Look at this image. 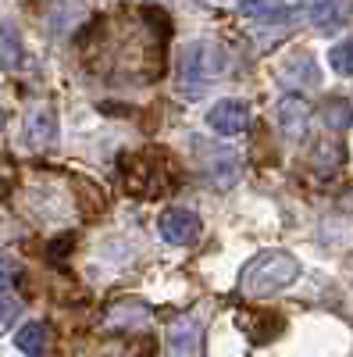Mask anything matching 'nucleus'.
<instances>
[{"label": "nucleus", "mask_w": 353, "mask_h": 357, "mask_svg": "<svg viewBox=\"0 0 353 357\" xmlns=\"http://www.w3.org/2000/svg\"><path fill=\"white\" fill-rule=\"evenodd\" d=\"M300 279V261L285 254V250H268V254H257L240 275V289L250 296H272L285 286H292Z\"/></svg>", "instance_id": "obj_1"}, {"label": "nucleus", "mask_w": 353, "mask_h": 357, "mask_svg": "<svg viewBox=\"0 0 353 357\" xmlns=\"http://www.w3.org/2000/svg\"><path fill=\"white\" fill-rule=\"evenodd\" d=\"M221 72H225V50L211 40H193L179 61V86L189 93H200L214 79H221Z\"/></svg>", "instance_id": "obj_2"}, {"label": "nucleus", "mask_w": 353, "mask_h": 357, "mask_svg": "<svg viewBox=\"0 0 353 357\" xmlns=\"http://www.w3.org/2000/svg\"><path fill=\"white\" fill-rule=\"evenodd\" d=\"M157 232H161V240L171 243V247H189L200 240V215L186 211V207H168V211H161L157 218Z\"/></svg>", "instance_id": "obj_3"}, {"label": "nucleus", "mask_w": 353, "mask_h": 357, "mask_svg": "<svg viewBox=\"0 0 353 357\" xmlns=\"http://www.w3.org/2000/svg\"><path fill=\"white\" fill-rule=\"evenodd\" d=\"M250 126V107L243 100H218L207 111V129L218 136H240Z\"/></svg>", "instance_id": "obj_4"}, {"label": "nucleus", "mask_w": 353, "mask_h": 357, "mask_svg": "<svg viewBox=\"0 0 353 357\" xmlns=\"http://www.w3.org/2000/svg\"><path fill=\"white\" fill-rule=\"evenodd\" d=\"M200 343H203V329L200 321L182 314L171 321L168 329V357H200Z\"/></svg>", "instance_id": "obj_5"}, {"label": "nucleus", "mask_w": 353, "mask_h": 357, "mask_svg": "<svg viewBox=\"0 0 353 357\" xmlns=\"http://www.w3.org/2000/svg\"><path fill=\"white\" fill-rule=\"evenodd\" d=\"M307 122H311V104L304 93H285L279 100V126L285 132V139H304L307 136Z\"/></svg>", "instance_id": "obj_6"}, {"label": "nucleus", "mask_w": 353, "mask_h": 357, "mask_svg": "<svg viewBox=\"0 0 353 357\" xmlns=\"http://www.w3.org/2000/svg\"><path fill=\"white\" fill-rule=\"evenodd\" d=\"M18 311H22V301L15 293V261L0 257V336L18 321Z\"/></svg>", "instance_id": "obj_7"}, {"label": "nucleus", "mask_w": 353, "mask_h": 357, "mask_svg": "<svg viewBox=\"0 0 353 357\" xmlns=\"http://www.w3.org/2000/svg\"><path fill=\"white\" fill-rule=\"evenodd\" d=\"M25 139H29V146H33V151H47V146L57 139V118H54L50 107H40L33 118H29Z\"/></svg>", "instance_id": "obj_8"}, {"label": "nucleus", "mask_w": 353, "mask_h": 357, "mask_svg": "<svg viewBox=\"0 0 353 357\" xmlns=\"http://www.w3.org/2000/svg\"><path fill=\"white\" fill-rule=\"evenodd\" d=\"M240 15L253 22H289L292 8L285 0H240Z\"/></svg>", "instance_id": "obj_9"}, {"label": "nucleus", "mask_w": 353, "mask_h": 357, "mask_svg": "<svg viewBox=\"0 0 353 357\" xmlns=\"http://www.w3.org/2000/svg\"><path fill=\"white\" fill-rule=\"evenodd\" d=\"M15 347L25 354V357H43L47 347H50V329L43 321H29L15 333Z\"/></svg>", "instance_id": "obj_10"}, {"label": "nucleus", "mask_w": 353, "mask_h": 357, "mask_svg": "<svg viewBox=\"0 0 353 357\" xmlns=\"http://www.w3.org/2000/svg\"><path fill=\"white\" fill-rule=\"evenodd\" d=\"M22 61V40H18V29L11 22H0V68H18Z\"/></svg>", "instance_id": "obj_11"}, {"label": "nucleus", "mask_w": 353, "mask_h": 357, "mask_svg": "<svg viewBox=\"0 0 353 357\" xmlns=\"http://www.w3.org/2000/svg\"><path fill=\"white\" fill-rule=\"evenodd\" d=\"M321 122H325L329 129H336V132L350 129V126H353V107H350V100H343V97L325 100V104H321Z\"/></svg>", "instance_id": "obj_12"}, {"label": "nucleus", "mask_w": 353, "mask_h": 357, "mask_svg": "<svg viewBox=\"0 0 353 357\" xmlns=\"http://www.w3.org/2000/svg\"><path fill=\"white\" fill-rule=\"evenodd\" d=\"M329 65H332V72H339V75H353V36L343 40V43H336V47L329 50Z\"/></svg>", "instance_id": "obj_13"}, {"label": "nucleus", "mask_w": 353, "mask_h": 357, "mask_svg": "<svg viewBox=\"0 0 353 357\" xmlns=\"http://www.w3.org/2000/svg\"><path fill=\"white\" fill-rule=\"evenodd\" d=\"M0 129H4V107H0Z\"/></svg>", "instance_id": "obj_14"}, {"label": "nucleus", "mask_w": 353, "mask_h": 357, "mask_svg": "<svg viewBox=\"0 0 353 357\" xmlns=\"http://www.w3.org/2000/svg\"><path fill=\"white\" fill-rule=\"evenodd\" d=\"M114 357H118V354H114Z\"/></svg>", "instance_id": "obj_15"}]
</instances>
